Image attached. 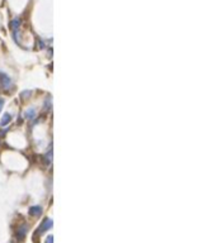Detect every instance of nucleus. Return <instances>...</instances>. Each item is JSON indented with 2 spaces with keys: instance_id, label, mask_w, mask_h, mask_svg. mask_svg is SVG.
Here are the masks:
<instances>
[{
  "instance_id": "nucleus-1",
  "label": "nucleus",
  "mask_w": 217,
  "mask_h": 243,
  "mask_svg": "<svg viewBox=\"0 0 217 243\" xmlns=\"http://www.w3.org/2000/svg\"><path fill=\"white\" fill-rule=\"evenodd\" d=\"M0 84H2V86H3L5 90H8V89L12 86V80H10V77H9L7 74L0 72Z\"/></svg>"
},
{
  "instance_id": "nucleus-2",
  "label": "nucleus",
  "mask_w": 217,
  "mask_h": 243,
  "mask_svg": "<svg viewBox=\"0 0 217 243\" xmlns=\"http://www.w3.org/2000/svg\"><path fill=\"white\" fill-rule=\"evenodd\" d=\"M51 227H52V220H51V219H46V220L42 222L41 227H40V229H38V233H40V232H46V230H48Z\"/></svg>"
},
{
  "instance_id": "nucleus-3",
  "label": "nucleus",
  "mask_w": 217,
  "mask_h": 243,
  "mask_svg": "<svg viewBox=\"0 0 217 243\" xmlns=\"http://www.w3.org/2000/svg\"><path fill=\"white\" fill-rule=\"evenodd\" d=\"M27 230H28V225H27V224H25V225L23 224V225H22V227L18 229V232H17V238H18L19 240H22V239L25 237V233H27Z\"/></svg>"
},
{
  "instance_id": "nucleus-4",
  "label": "nucleus",
  "mask_w": 217,
  "mask_h": 243,
  "mask_svg": "<svg viewBox=\"0 0 217 243\" xmlns=\"http://www.w3.org/2000/svg\"><path fill=\"white\" fill-rule=\"evenodd\" d=\"M29 213H30V215H35V217H38L41 215V213H42V208L36 205V206H32L29 209Z\"/></svg>"
},
{
  "instance_id": "nucleus-5",
  "label": "nucleus",
  "mask_w": 217,
  "mask_h": 243,
  "mask_svg": "<svg viewBox=\"0 0 217 243\" xmlns=\"http://www.w3.org/2000/svg\"><path fill=\"white\" fill-rule=\"evenodd\" d=\"M10 120H12V116H10V114H9V113H5V114L3 115V118H2V122H0V126H2V127H4V126H8Z\"/></svg>"
},
{
  "instance_id": "nucleus-6",
  "label": "nucleus",
  "mask_w": 217,
  "mask_h": 243,
  "mask_svg": "<svg viewBox=\"0 0 217 243\" xmlns=\"http://www.w3.org/2000/svg\"><path fill=\"white\" fill-rule=\"evenodd\" d=\"M36 116V110L33 109V108H30V109H28L27 110V113H25V118H28V119H33Z\"/></svg>"
},
{
  "instance_id": "nucleus-7",
  "label": "nucleus",
  "mask_w": 217,
  "mask_h": 243,
  "mask_svg": "<svg viewBox=\"0 0 217 243\" xmlns=\"http://www.w3.org/2000/svg\"><path fill=\"white\" fill-rule=\"evenodd\" d=\"M51 105H52L51 96H48V98H47V100H46V103H45V105H43V109H45V110H48V109L51 108Z\"/></svg>"
},
{
  "instance_id": "nucleus-8",
  "label": "nucleus",
  "mask_w": 217,
  "mask_h": 243,
  "mask_svg": "<svg viewBox=\"0 0 217 243\" xmlns=\"http://www.w3.org/2000/svg\"><path fill=\"white\" fill-rule=\"evenodd\" d=\"M4 101H5L4 99H0V110H2V108L4 106Z\"/></svg>"
},
{
  "instance_id": "nucleus-9",
  "label": "nucleus",
  "mask_w": 217,
  "mask_h": 243,
  "mask_svg": "<svg viewBox=\"0 0 217 243\" xmlns=\"http://www.w3.org/2000/svg\"><path fill=\"white\" fill-rule=\"evenodd\" d=\"M46 243H52V235H48V237H47Z\"/></svg>"
},
{
  "instance_id": "nucleus-10",
  "label": "nucleus",
  "mask_w": 217,
  "mask_h": 243,
  "mask_svg": "<svg viewBox=\"0 0 217 243\" xmlns=\"http://www.w3.org/2000/svg\"><path fill=\"white\" fill-rule=\"evenodd\" d=\"M29 94H30V91H27V93H25V94L23 93V94H22V98H27V96H28Z\"/></svg>"
}]
</instances>
